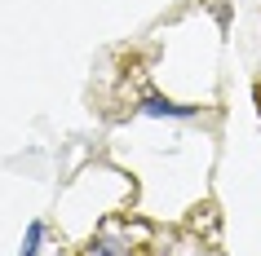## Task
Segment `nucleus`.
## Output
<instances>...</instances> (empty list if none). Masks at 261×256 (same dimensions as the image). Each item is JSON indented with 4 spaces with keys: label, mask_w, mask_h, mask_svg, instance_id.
Listing matches in <instances>:
<instances>
[{
    "label": "nucleus",
    "mask_w": 261,
    "mask_h": 256,
    "mask_svg": "<svg viewBox=\"0 0 261 256\" xmlns=\"http://www.w3.org/2000/svg\"><path fill=\"white\" fill-rule=\"evenodd\" d=\"M138 110H142V115H151V120H195V115H199L195 106H186V102H168V97H160V93H146L138 102Z\"/></svg>",
    "instance_id": "1"
},
{
    "label": "nucleus",
    "mask_w": 261,
    "mask_h": 256,
    "mask_svg": "<svg viewBox=\"0 0 261 256\" xmlns=\"http://www.w3.org/2000/svg\"><path fill=\"white\" fill-rule=\"evenodd\" d=\"M89 256H128V247L115 239H93L89 243Z\"/></svg>",
    "instance_id": "3"
},
{
    "label": "nucleus",
    "mask_w": 261,
    "mask_h": 256,
    "mask_svg": "<svg viewBox=\"0 0 261 256\" xmlns=\"http://www.w3.org/2000/svg\"><path fill=\"white\" fill-rule=\"evenodd\" d=\"M40 243H44V221L36 216L27 225V234H22V247H18V256H40Z\"/></svg>",
    "instance_id": "2"
}]
</instances>
